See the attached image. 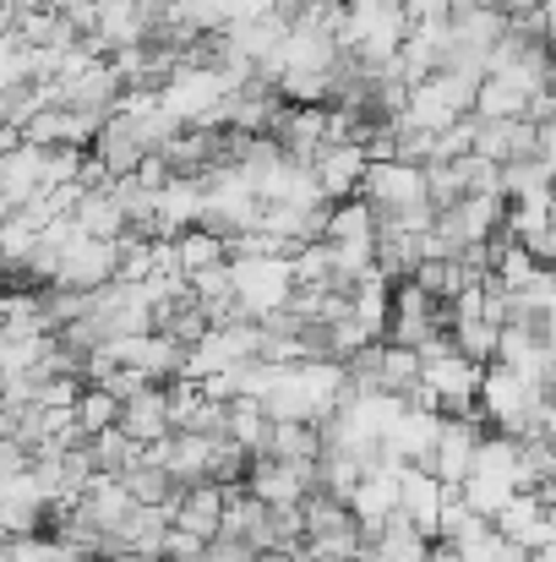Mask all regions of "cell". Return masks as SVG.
I'll return each mask as SVG.
<instances>
[{
  "instance_id": "6da1fadb",
  "label": "cell",
  "mask_w": 556,
  "mask_h": 562,
  "mask_svg": "<svg viewBox=\"0 0 556 562\" xmlns=\"http://www.w3.org/2000/svg\"><path fill=\"white\" fill-rule=\"evenodd\" d=\"M355 196H366L382 229H431V218H436L425 165H409V159H371Z\"/></svg>"
},
{
  "instance_id": "7a4b0ae2",
  "label": "cell",
  "mask_w": 556,
  "mask_h": 562,
  "mask_svg": "<svg viewBox=\"0 0 556 562\" xmlns=\"http://www.w3.org/2000/svg\"><path fill=\"white\" fill-rule=\"evenodd\" d=\"M480 372L486 367L458 356L453 339H436V345L420 350V393H415V404H431L436 415H464V409H475Z\"/></svg>"
},
{
  "instance_id": "3957f363",
  "label": "cell",
  "mask_w": 556,
  "mask_h": 562,
  "mask_svg": "<svg viewBox=\"0 0 556 562\" xmlns=\"http://www.w3.org/2000/svg\"><path fill=\"white\" fill-rule=\"evenodd\" d=\"M229 284H235V306L240 317H268L279 306H290L295 295V257L273 251V257H229Z\"/></svg>"
},
{
  "instance_id": "277c9868",
  "label": "cell",
  "mask_w": 556,
  "mask_h": 562,
  "mask_svg": "<svg viewBox=\"0 0 556 562\" xmlns=\"http://www.w3.org/2000/svg\"><path fill=\"white\" fill-rule=\"evenodd\" d=\"M387 339L409 345V350H425V345L447 339V306L436 295H425L415 279H398L393 306H387Z\"/></svg>"
},
{
  "instance_id": "5b68a950",
  "label": "cell",
  "mask_w": 556,
  "mask_h": 562,
  "mask_svg": "<svg viewBox=\"0 0 556 562\" xmlns=\"http://www.w3.org/2000/svg\"><path fill=\"white\" fill-rule=\"evenodd\" d=\"M251 497H262L268 508H300L317 492V464H295V459H273V453H251L246 481Z\"/></svg>"
},
{
  "instance_id": "8992f818",
  "label": "cell",
  "mask_w": 556,
  "mask_h": 562,
  "mask_svg": "<svg viewBox=\"0 0 556 562\" xmlns=\"http://www.w3.org/2000/svg\"><path fill=\"white\" fill-rule=\"evenodd\" d=\"M110 279H121V240H104V235H71L66 251H60V268L49 284H71V290H104Z\"/></svg>"
},
{
  "instance_id": "52a82bcc",
  "label": "cell",
  "mask_w": 556,
  "mask_h": 562,
  "mask_svg": "<svg viewBox=\"0 0 556 562\" xmlns=\"http://www.w3.org/2000/svg\"><path fill=\"white\" fill-rule=\"evenodd\" d=\"M132 442L154 448L175 431V409H170V382H143L137 393L121 398V420H115Z\"/></svg>"
},
{
  "instance_id": "ba28073f",
  "label": "cell",
  "mask_w": 556,
  "mask_h": 562,
  "mask_svg": "<svg viewBox=\"0 0 556 562\" xmlns=\"http://www.w3.org/2000/svg\"><path fill=\"white\" fill-rule=\"evenodd\" d=\"M453 486H442L425 464H398V514L436 541V525H442V503H447Z\"/></svg>"
},
{
  "instance_id": "9c48e42d",
  "label": "cell",
  "mask_w": 556,
  "mask_h": 562,
  "mask_svg": "<svg viewBox=\"0 0 556 562\" xmlns=\"http://www.w3.org/2000/svg\"><path fill=\"white\" fill-rule=\"evenodd\" d=\"M366 143H322L317 154H311V176H317V191L328 196V202H344V196H355L361 181H366Z\"/></svg>"
},
{
  "instance_id": "30bf717a",
  "label": "cell",
  "mask_w": 556,
  "mask_h": 562,
  "mask_svg": "<svg viewBox=\"0 0 556 562\" xmlns=\"http://www.w3.org/2000/svg\"><path fill=\"white\" fill-rule=\"evenodd\" d=\"M38 191H44V148H33V143L16 137V143L0 154V207L16 213V207H27Z\"/></svg>"
},
{
  "instance_id": "8fae6325",
  "label": "cell",
  "mask_w": 556,
  "mask_h": 562,
  "mask_svg": "<svg viewBox=\"0 0 556 562\" xmlns=\"http://www.w3.org/2000/svg\"><path fill=\"white\" fill-rule=\"evenodd\" d=\"M170 519H175V530H191V536L213 541V536H218V525H224V486H218V481L181 486V492H175V503H170Z\"/></svg>"
},
{
  "instance_id": "7c38bea8",
  "label": "cell",
  "mask_w": 556,
  "mask_h": 562,
  "mask_svg": "<svg viewBox=\"0 0 556 562\" xmlns=\"http://www.w3.org/2000/svg\"><path fill=\"white\" fill-rule=\"evenodd\" d=\"M71 218L88 229V235H104V240H121L132 224H126V207H121V196H115V187H82V196H77V207H71Z\"/></svg>"
},
{
  "instance_id": "4fadbf2b",
  "label": "cell",
  "mask_w": 556,
  "mask_h": 562,
  "mask_svg": "<svg viewBox=\"0 0 556 562\" xmlns=\"http://www.w3.org/2000/svg\"><path fill=\"white\" fill-rule=\"evenodd\" d=\"M170 246H175V268H181L185 279H196V273H207V268L229 262V240H224V235H213L207 224H191V229H181Z\"/></svg>"
},
{
  "instance_id": "5bb4252c",
  "label": "cell",
  "mask_w": 556,
  "mask_h": 562,
  "mask_svg": "<svg viewBox=\"0 0 556 562\" xmlns=\"http://www.w3.org/2000/svg\"><path fill=\"white\" fill-rule=\"evenodd\" d=\"M262 453H273V459H295V464H317V453H322V431H317V420H273Z\"/></svg>"
},
{
  "instance_id": "9a60e30c",
  "label": "cell",
  "mask_w": 556,
  "mask_h": 562,
  "mask_svg": "<svg viewBox=\"0 0 556 562\" xmlns=\"http://www.w3.org/2000/svg\"><path fill=\"white\" fill-rule=\"evenodd\" d=\"M71 420H77L82 437H93V431H104V426L121 420V398H115L104 382H82L77 398H71Z\"/></svg>"
},
{
  "instance_id": "2e32d148",
  "label": "cell",
  "mask_w": 556,
  "mask_h": 562,
  "mask_svg": "<svg viewBox=\"0 0 556 562\" xmlns=\"http://www.w3.org/2000/svg\"><path fill=\"white\" fill-rule=\"evenodd\" d=\"M535 11H541V22H546V33L556 38V0H535Z\"/></svg>"
},
{
  "instance_id": "e0dca14e",
  "label": "cell",
  "mask_w": 556,
  "mask_h": 562,
  "mask_svg": "<svg viewBox=\"0 0 556 562\" xmlns=\"http://www.w3.org/2000/svg\"><path fill=\"white\" fill-rule=\"evenodd\" d=\"M552 55H556V38H552Z\"/></svg>"
}]
</instances>
